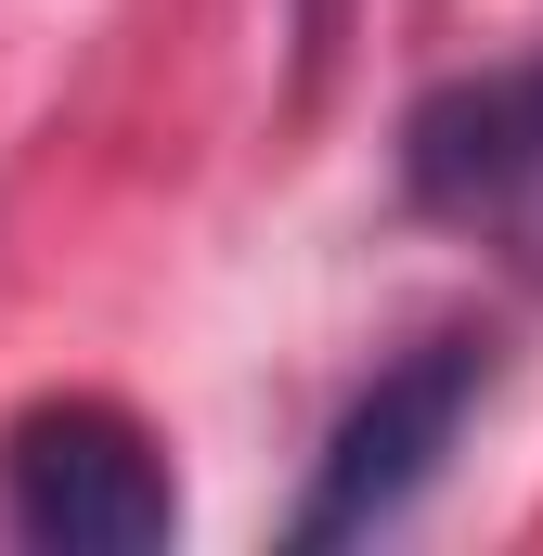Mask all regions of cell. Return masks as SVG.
I'll return each instance as SVG.
<instances>
[{
    "instance_id": "6da1fadb",
    "label": "cell",
    "mask_w": 543,
    "mask_h": 556,
    "mask_svg": "<svg viewBox=\"0 0 543 556\" xmlns=\"http://www.w3.org/2000/svg\"><path fill=\"white\" fill-rule=\"evenodd\" d=\"M0 518L39 556H155L181 544V479L130 402L65 389L0 427Z\"/></svg>"
},
{
    "instance_id": "7a4b0ae2",
    "label": "cell",
    "mask_w": 543,
    "mask_h": 556,
    "mask_svg": "<svg viewBox=\"0 0 543 556\" xmlns=\"http://www.w3.org/2000/svg\"><path fill=\"white\" fill-rule=\"evenodd\" d=\"M479 389H492V337H427L414 363H389V376L337 415L311 492H298V518H285V544L324 556V544H376V531H402L414 505H427V479L453 466Z\"/></svg>"
},
{
    "instance_id": "3957f363",
    "label": "cell",
    "mask_w": 543,
    "mask_h": 556,
    "mask_svg": "<svg viewBox=\"0 0 543 556\" xmlns=\"http://www.w3.org/2000/svg\"><path fill=\"white\" fill-rule=\"evenodd\" d=\"M402 194L440 233H466L479 260H505L518 285H543V52L440 78L414 104L402 117Z\"/></svg>"
},
{
    "instance_id": "277c9868",
    "label": "cell",
    "mask_w": 543,
    "mask_h": 556,
    "mask_svg": "<svg viewBox=\"0 0 543 556\" xmlns=\"http://www.w3.org/2000/svg\"><path fill=\"white\" fill-rule=\"evenodd\" d=\"M311 26H324V0H311Z\"/></svg>"
}]
</instances>
